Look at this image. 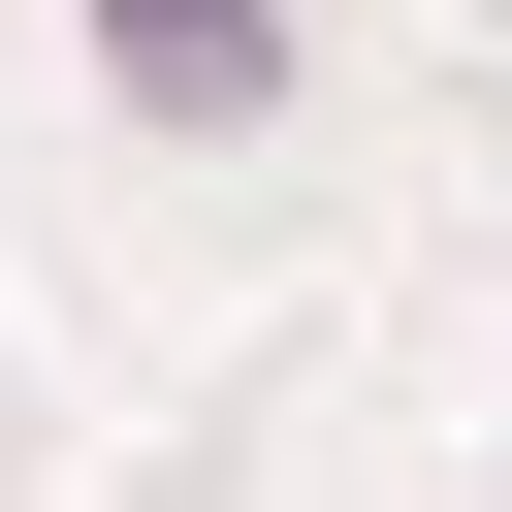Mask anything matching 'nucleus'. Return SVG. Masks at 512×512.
<instances>
[{
  "label": "nucleus",
  "instance_id": "obj_1",
  "mask_svg": "<svg viewBox=\"0 0 512 512\" xmlns=\"http://www.w3.org/2000/svg\"><path fill=\"white\" fill-rule=\"evenodd\" d=\"M96 64H128V96H192V128H224V96H256V64H288V32H256V0H96Z\"/></svg>",
  "mask_w": 512,
  "mask_h": 512
}]
</instances>
